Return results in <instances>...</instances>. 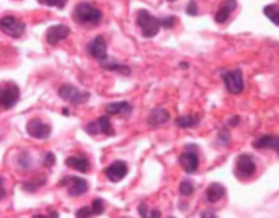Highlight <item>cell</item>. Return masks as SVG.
<instances>
[{
  "label": "cell",
  "instance_id": "6da1fadb",
  "mask_svg": "<svg viewBox=\"0 0 279 218\" xmlns=\"http://www.w3.org/2000/svg\"><path fill=\"white\" fill-rule=\"evenodd\" d=\"M73 20L75 23L82 24V26H92V24H98L102 21V12L100 8H96L95 5L88 2H80L73 8Z\"/></svg>",
  "mask_w": 279,
  "mask_h": 218
},
{
  "label": "cell",
  "instance_id": "7a4b0ae2",
  "mask_svg": "<svg viewBox=\"0 0 279 218\" xmlns=\"http://www.w3.org/2000/svg\"><path fill=\"white\" fill-rule=\"evenodd\" d=\"M137 26L141 28L144 38H154V36H157L160 31V21L157 16L150 15L147 10H139Z\"/></svg>",
  "mask_w": 279,
  "mask_h": 218
},
{
  "label": "cell",
  "instance_id": "3957f363",
  "mask_svg": "<svg viewBox=\"0 0 279 218\" xmlns=\"http://www.w3.org/2000/svg\"><path fill=\"white\" fill-rule=\"evenodd\" d=\"M20 99V88L13 81H7L0 85V107L12 109Z\"/></svg>",
  "mask_w": 279,
  "mask_h": 218
},
{
  "label": "cell",
  "instance_id": "277c9868",
  "mask_svg": "<svg viewBox=\"0 0 279 218\" xmlns=\"http://www.w3.org/2000/svg\"><path fill=\"white\" fill-rule=\"evenodd\" d=\"M257 171V161L253 155L242 153L235 161V176L239 179H250Z\"/></svg>",
  "mask_w": 279,
  "mask_h": 218
},
{
  "label": "cell",
  "instance_id": "5b68a950",
  "mask_svg": "<svg viewBox=\"0 0 279 218\" xmlns=\"http://www.w3.org/2000/svg\"><path fill=\"white\" fill-rule=\"evenodd\" d=\"M59 96L64 99V101H67L70 104H75V106L84 104L90 99V93H87V91H80L73 85H69V83H64V85H61Z\"/></svg>",
  "mask_w": 279,
  "mask_h": 218
},
{
  "label": "cell",
  "instance_id": "8992f818",
  "mask_svg": "<svg viewBox=\"0 0 279 218\" xmlns=\"http://www.w3.org/2000/svg\"><path fill=\"white\" fill-rule=\"evenodd\" d=\"M59 186L67 187V192L70 197H80L82 194H85L88 190V182L84 178H79V176H67V178H62Z\"/></svg>",
  "mask_w": 279,
  "mask_h": 218
},
{
  "label": "cell",
  "instance_id": "52a82bcc",
  "mask_svg": "<svg viewBox=\"0 0 279 218\" xmlns=\"http://www.w3.org/2000/svg\"><path fill=\"white\" fill-rule=\"evenodd\" d=\"M0 31L10 38H20L24 33V23L16 16L7 15L4 18H0Z\"/></svg>",
  "mask_w": 279,
  "mask_h": 218
},
{
  "label": "cell",
  "instance_id": "ba28073f",
  "mask_svg": "<svg viewBox=\"0 0 279 218\" xmlns=\"http://www.w3.org/2000/svg\"><path fill=\"white\" fill-rule=\"evenodd\" d=\"M222 80H224V85H225L229 93L240 95L242 91H243V73H242L240 69L225 72L222 75Z\"/></svg>",
  "mask_w": 279,
  "mask_h": 218
},
{
  "label": "cell",
  "instance_id": "9c48e42d",
  "mask_svg": "<svg viewBox=\"0 0 279 218\" xmlns=\"http://www.w3.org/2000/svg\"><path fill=\"white\" fill-rule=\"evenodd\" d=\"M27 132L28 135L33 137V139H39V140H44L51 135V125L43 122L41 119H31L28 124H27Z\"/></svg>",
  "mask_w": 279,
  "mask_h": 218
},
{
  "label": "cell",
  "instance_id": "30bf717a",
  "mask_svg": "<svg viewBox=\"0 0 279 218\" xmlns=\"http://www.w3.org/2000/svg\"><path fill=\"white\" fill-rule=\"evenodd\" d=\"M180 165L183 166V170L188 174L196 173V170H198L199 166V156H198V152H196V147L186 148L185 152L180 155Z\"/></svg>",
  "mask_w": 279,
  "mask_h": 218
},
{
  "label": "cell",
  "instance_id": "8fae6325",
  "mask_svg": "<svg viewBox=\"0 0 279 218\" xmlns=\"http://www.w3.org/2000/svg\"><path fill=\"white\" fill-rule=\"evenodd\" d=\"M128 171H129L128 163L122 160H116L105 168V176L111 182H119L122 178H126Z\"/></svg>",
  "mask_w": 279,
  "mask_h": 218
},
{
  "label": "cell",
  "instance_id": "7c38bea8",
  "mask_svg": "<svg viewBox=\"0 0 279 218\" xmlns=\"http://www.w3.org/2000/svg\"><path fill=\"white\" fill-rule=\"evenodd\" d=\"M69 35H70V28L67 24H54V26L47 28L46 41H47V44L56 46V44H59L61 41H64Z\"/></svg>",
  "mask_w": 279,
  "mask_h": 218
},
{
  "label": "cell",
  "instance_id": "4fadbf2b",
  "mask_svg": "<svg viewBox=\"0 0 279 218\" xmlns=\"http://www.w3.org/2000/svg\"><path fill=\"white\" fill-rule=\"evenodd\" d=\"M87 52L92 56L93 59H96V61H106V56H108V52H106V41L103 36H96L95 39H92L90 43L87 44Z\"/></svg>",
  "mask_w": 279,
  "mask_h": 218
},
{
  "label": "cell",
  "instance_id": "5bb4252c",
  "mask_svg": "<svg viewBox=\"0 0 279 218\" xmlns=\"http://www.w3.org/2000/svg\"><path fill=\"white\" fill-rule=\"evenodd\" d=\"M170 121V114L168 111H165L163 107H155L149 113V117H147V122L152 127H160V125L167 124Z\"/></svg>",
  "mask_w": 279,
  "mask_h": 218
},
{
  "label": "cell",
  "instance_id": "9a60e30c",
  "mask_svg": "<svg viewBox=\"0 0 279 218\" xmlns=\"http://www.w3.org/2000/svg\"><path fill=\"white\" fill-rule=\"evenodd\" d=\"M225 196V187L219 182H212L206 189V200L209 204H217Z\"/></svg>",
  "mask_w": 279,
  "mask_h": 218
},
{
  "label": "cell",
  "instance_id": "2e32d148",
  "mask_svg": "<svg viewBox=\"0 0 279 218\" xmlns=\"http://www.w3.org/2000/svg\"><path fill=\"white\" fill-rule=\"evenodd\" d=\"M235 8H237L235 0H225V2H222L219 7V10L216 12V21L217 23H225Z\"/></svg>",
  "mask_w": 279,
  "mask_h": 218
},
{
  "label": "cell",
  "instance_id": "e0dca14e",
  "mask_svg": "<svg viewBox=\"0 0 279 218\" xmlns=\"http://www.w3.org/2000/svg\"><path fill=\"white\" fill-rule=\"evenodd\" d=\"M65 165L69 168H73L80 173H88L90 171V161L85 156H69L65 158Z\"/></svg>",
  "mask_w": 279,
  "mask_h": 218
},
{
  "label": "cell",
  "instance_id": "ac0fdd59",
  "mask_svg": "<svg viewBox=\"0 0 279 218\" xmlns=\"http://www.w3.org/2000/svg\"><path fill=\"white\" fill-rule=\"evenodd\" d=\"M106 113L108 114H122V116H129L133 113V106L128 101H116V103H110L106 104Z\"/></svg>",
  "mask_w": 279,
  "mask_h": 218
},
{
  "label": "cell",
  "instance_id": "d6986e66",
  "mask_svg": "<svg viewBox=\"0 0 279 218\" xmlns=\"http://www.w3.org/2000/svg\"><path fill=\"white\" fill-rule=\"evenodd\" d=\"M253 147L255 148H260V150H263V148H271V150H277L279 147V139L276 135H263V137H260L258 140L253 142Z\"/></svg>",
  "mask_w": 279,
  "mask_h": 218
},
{
  "label": "cell",
  "instance_id": "ffe728a7",
  "mask_svg": "<svg viewBox=\"0 0 279 218\" xmlns=\"http://www.w3.org/2000/svg\"><path fill=\"white\" fill-rule=\"evenodd\" d=\"M175 124L182 129H190V127H196L199 124V116L196 114H186V116H180L175 119Z\"/></svg>",
  "mask_w": 279,
  "mask_h": 218
},
{
  "label": "cell",
  "instance_id": "44dd1931",
  "mask_svg": "<svg viewBox=\"0 0 279 218\" xmlns=\"http://www.w3.org/2000/svg\"><path fill=\"white\" fill-rule=\"evenodd\" d=\"M96 122V129H98V133H105V135H114V129H113V124L110 121L108 116H102L98 117V119L95 121Z\"/></svg>",
  "mask_w": 279,
  "mask_h": 218
},
{
  "label": "cell",
  "instance_id": "7402d4cb",
  "mask_svg": "<svg viewBox=\"0 0 279 218\" xmlns=\"http://www.w3.org/2000/svg\"><path fill=\"white\" fill-rule=\"evenodd\" d=\"M100 67L105 70H110V72H119L122 75H131V69L124 64H118V62H113V61H103V62H100Z\"/></svg>",
  "mask_w": 279,
  "mask_h": 218
},
{
  "label": "cell",
  "instance_id": "603a6c76",
  "mask_svg": "<svg viewBox=\"0 0 279 218\" xmlns=\"http://www.w3.org/2000/svg\"><path fill=\"white\" fill-rule=\"evenodd\" d=\"M279 8H277V5L276 4H271V5H268V7H265V15L268 16L269 20H271L274 24H279Z\"/></svg>",
  "mask_w": 279,
  "mask_h": 218
},
{
  "label": "cell",
  "instance_id": "cb8c5ba5",
  "mask_svg": "<svg viewBox=\"0 0 279 218\" xmlns=\"http://www.w3.org/2000/svg\"><path fill=\"white\" fill-rule=\"evenodd\" d=\"M139 213H141L142 218H162L160 210H150V208L147 207L145 204L139 205Z\"/></svg>",
  "mask_w": 279,
  "mask_h": 218
},
{
  "label": "cell",
  "instance_id": "d4e9b609",
  "mask_svg": "<svg viewBox=\"0 0 279 218\" xmlns=\"http://www.w3.org/2000/svg\"><path fill=\"white\" fill-rule=\"evenodd\" d=\"M193 192H194V186H193V182L190 179H183L182 182H180V194L182 196L190 197Z\"/></svg>",
  "mask_w": 279,
  "mask_h": 218
},
{
  "label": "cell",
  "instance_id": "484cf974",
  "mask_svg": "<svg viewBox=\"0 0 279 218\" xmlns=\"http://www.w3.org/2000/svg\"><path fill=\"white\" fill-rule=\"evenodd\" d=\"M44 184H46V179H38V182H35V181H27V182L21 184V187H23V190H27V192H35L41 186H44Z\"/></svg>",
  "mask_w": 279,
  "mask_h": 218
},
{
  "label": "cell",
  "instance_id": "4316f807",
  "mask_svg": "<svg viewBox=\"0 0 279 218\" xmlns=\"http://www.w3.org/2000/svg\"><path fill=\"white\" fill-rule=\"evenodd\" d=\"M90 208H92V212L93 215H102L105 212V204H103V200L102 199H95L92 205H90Z\"/></svg>",
  "mask_w": 279,
  "mask_h": 218
},
{
  "label": "cell",
  "instance_id": "83f0119b",
  "mask_svg": "<svg viewBox=\"0 0 279 218\" xmlns=\"http://www.w3.org/2000/svg\"><path fill=\"white\" fill-rule=\"evenodd\" d=\"M41 5H46V7H57V8H62L67 4V0H38Z\"/></svg>",
  "mask_w": 279,
  "mask_h": 218
},
{
  "label": "cell",
  "instance_id": "f1b7e54d",
  "mask_svg": "<svg viewBox=\"0 0 279 218\" xmlns=\"http://www.w3.org/2000/svg\"><path fill=\"white\" fill-rule=\"evenodd\" d=\"M20 170L21 171H28L30 168H31V165H33V161H31V158L27 155V153H23V155H20Z\"/></svg>",
  "mask_w": 279,
  "mask_h": 218
},
{
  "label": "cell",
  "instance_id": "f546056e",
  "mask_svg": "<svg viewBox=\"0 0 279 218\" xmlns=\"http://www.w3.org/2000/svg\"><path fill=\"white\" fill-rule=\"evenodd\" d=\"M160 21V28H173V24L176 23L175 16H163V18H159Z\"/></svg>",
  "mask_w": 279,
  "mask_h": 218
},
{
  "label": "cell",
  "instance_id": "4dcf8cb0",
  "mask_svg": "<svg viewBox=\"0 0 279 218\" xmlns=\"http://www.w3.org/2000/svg\"><path fill=\"white\" fill-rule=\"evenodd\" d=\"M75 216L77 218H92L93 212H92V208H90V207H82V208H79V210L75 212Z\"/></svg>",
  "mask_w": 279,
  "mask_h": 218
},
{
  "label": "cell",
  "instance_id": "1f68e13d",
  "mask_svg": "<svg viewBox=\"0 0 279 218\" xmlns=\"http://www.w3.org/2000/svg\"><path fill=\"white\" fill-rule=\"evenodd\" d=\"M229 140H231V133L227 132V129L220 130V133H219V142H220V145H229Z\"/></svg>",
  "mask_w": 279,
  "mask_h": 218
},
{
  "label": "cell",
  "instance_id": "d6a6232c",
  "mask_svg": "<svg viewBox=\"0 0 279 218\" xmlns=\"http://www.w3.org/2000/svg\"><path fill=\"white\" fill-rule=\"evenodd\" d=\"M186 13H188V15H191V16H196V15H198V5H196L194 0H191V2L186 5Z\"/></svg>",
  "mask_w": 279,
  "mask_h": 218
},
{
  "label": "cell",
  "instance_id": "836d02e7",
  "mask_svg": "<svg viewBox=\"0 0 279 218\" xmlns=\"http://www.w3.org/2000/svg\"><path fill=\"white\" fill-rule=\"evenodd\" d=\"M54 161H56V158H54V155H53L51 152H47V153L44 155V160H43L44 166H47V168H51V166L54 165Z\"/></svg>",
  "mask_w": 279,
  "mask_h": 218
},
{
  "label": "cell",
  "instance_id": "e575fe53",
  "mask_svg": "<svg viewBox=\"0 0 279 218\" xmlns=\"http://www.w3.org/2000/svg\"><path fill=\"white\" fill-rule=\"evenodd\" d=\"M31 218H59V213L57 212H49V215H33Z\"/></svg>",
  "mask_w": 279,
  "mask_h": 218
},
{
  "label": "cell",
  "instance_id": "d590c367",
  "mask_svg": "<svg viewBox=\"0 0 279 218\" xmlns=\"http://www.w3.org/2000/svg\"><path fill=\"white\" fill-rule=\"evenodd\" d=\"M201 218H219L212 210H202L201 212Z\"/></svg>",
  "mask_w": 279,
  "mask_h": 218
},
{
  "label": "cell",
  "instance_id": "8d00e7d4",
  "mask_svg": "<svg viewBox=\"0 0 279 218\" xmlns=\"http://www.w3.org/2000/svg\"><path fill=\"white\" fill-rule=\"evenodd\" d=\"M5 196H7V190H5V187H4V178L0 176V200L5 199Z\"/></svg>",
  "mask_w": 279,
  "mask_h": 218
},
{
  "label": "cell",
  "instance_id": "74e56055",
  "mask_svg": "<svg viewBox=\"0 0 279 218\" xmlns=\"http://www.w3.org/2000/svg\"><path fill=\"white\" fill-rule=\"evenodd\" d=\"M239 124V117H234V119L231 121V125H237Z\"/></svg>",
  "mask_w": 279,
  "mask_h": 218
},
{
  "label": "cell",
  "instance_id": "f35d334b",
  "mask_svg": "<svg viewBox=\"0 0 279 218\" xmlns=\"http://www.w3.org/2000/svg\"><path fill=\"white\" fill-rule=\"evenodd\" d=\"M168 2H175V0H168Z\"/></svg>",
  "mask_w": 279,
  "mask_h": 218
},
{
  "label": "cell",
  "instance_id": "ab89813d",
  "mask_svg": "<svg viewBox=\"0 0 279 218\" xmlns=\"http://www.w3.org/2000/svg\"><path fill=\"white\" fill-rule=\"evenodd\" d=\"M170 218H173V216H170Z\"/></svg>",
  "mask_w": 279,
  "mask_h": 218
}]
</instances>
